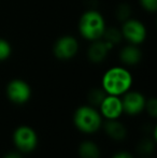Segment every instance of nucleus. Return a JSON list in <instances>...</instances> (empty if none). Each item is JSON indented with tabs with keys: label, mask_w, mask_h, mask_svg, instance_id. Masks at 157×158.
Wrapping results in <instances>:
<instances>
[{
	"label": "nucleus",
	"mask_w": 157,
	"mask_h": 158,
	"mask_svg": "<svg viewBox=\"0 0 157 158\" xmlns=\"http://www.w3.org/2000/svg\"><path fill=\"white\" fill-rule=\"evenodd\" d=\"M132 77L129 71L122 67H114L105 73L102 77V88L108 95H123L130 88Z\"/></svg>",
	"instance_id": "obj_1"
},
{
	"label": "nucleus",
	"mask_w": 157,
	"mask_h": 158,
	"mask_svg": "<svg viewBox=\"0 0 157 158\" xmlns=\"http://www.w3.org/2000/svg\"><path fill=\"white\" fill-rule=\"evenodd\" d=\"M79 29L85 39L96 41L100 39L105 32V19L97 11H87L80 19Z\"/></svg>",
	"instance_id": "obj_2"
},
{
	"label": "nucleus",
	"mask_w": 157,
	"mask_h": 158,
	"mask_svg": "<svg viewBox=\"0 0 157 158\" xmlns=\"http://www.w3.org/2000/svg\"><path fill=\"white\" fill-rule=\"evenodd\" d=\"M73 119L76 128L86 133L95 132L101 126L100 114L94 108L88 106H80L74 113Z\"/></svg>",
	"instance_id": "obj_3"
},
{
	"label": "nucleus",
	"mask_w": 157,
	"mask_h": 158,
	"mask_svg": "<svg viewBox=\"0 0 157 158\" xmlns=\"http://www.w3.org/2000/svg\"><path fill=\"white\" fill-rule=\"evenodd\" d=\"M15 146L24 153L31 152L38 144V137L34 129L28 126H21L13 135Z\"/></svg>",
	"instance_id": "obj_4"
},
{
	"label": "nucleus",
	"mask_w": 157,
	"mask_h": 158,
	"mask_svg": "<svg viewBox=\"0 0 157 158\" xmlns=\"http://www.w3.org/2000/svg\"><path fill=\"white\" fill-rule=\"evenodd\" d=\"M6 95L12 102L17 104H23L27 102L31 95L29 85L23 80H13L8 84Z\"/></svg>",
	"instance_id": "obj_5"
},
{
	"label": "nucleus",
	"mask_w": 157,
	"mask_h": 158,
	"mask_svg": "<svg viewBox=\"0 0 157 158\" xmlns=\"http://www.w3.org/2000/svg\"><path fill=\"white\" fill-rule=\"evenodd\" d=\"M78 41L71 35L59 38L54 44V54L59 59H70L78 53Z\"/></svg>",
	"instance_id": "obj_6"
},
{
	"label": "nucleus",
	"mask_w": 157,
	"mask_h": 158,
	"mask_svg": "<svg viewBox=\"0 0 157 158\" xmlns=\"http://www.w3.org/2000/svg\"><path fill=\"white\" fill-rule=\"evenodd\" d=\"M122 35L128 40L131 44H140L144 41L147 30L142 23L136 19H126L123 26Z\"/></svg>",
	"instance_id": "obj_7"
},
{
	"label": "nucleus",
	"mask_w": 157,
	"mask_h": 158,
	"mask_svg": "<svg viewBox=\"0 0 157 158\" xmlns=\"http://www.w3.org/2000/svg\"><path fill=\"white\" fill-rule=\"evenodd\" d=\"M101 113L108 119H116L123 113L122 100L118 96L108 95L100 103Z\"/></svg>",
	"instance_id": "obj_8"
},
{
	"label": "nucleus",
	"mask_w": 157,
	"mask_h": 158,
	"mask_svg": "<svg viewBox=\"0 0 157 158\" xmlns=\"http://www.w3.org/2000/svg\"><path fill=\"white\" fill-rule=\"evenodd\" d=\"M123 111L128 114H138L145 108V99L142 94L138 92H129L122 100Z\"/></svg>",
	"instance_id": "obj_9"
},
{
	"label": "nucleus",
	"mask_w": 157,
	"mask_h": 158,
	"mask_svg": "<svg viewBox=\"0 0 157 158\" xmlns=\"http://www.w3.org/2000/svg\"><path fill=\"white\" fill-rule=\"evenodd\" d=\"M113 46L108 42L103 41H96L89 46L88 48V58L93 63H101L103 59L107 57L109 52Z\"/></svg>",
	"instance_id": "obj_10"
},
{
	"label": "nucleus",
	"mask_w": 157,
	"mask_h": 158,
	"mask_svg": "<svg viewBox=\"0 0 157 158\" xmlns=\"http://www.w3.org/2000/svg\"><path fill=\"white\" fill-rule=\"evenodd\" d=\"M121 60L126 64H136L141 59V51L136 46V44L127 45L121 51Z\"/></svg>",
	"instance_id": "obj_11"
},
{
	"label": "nucleus",
	"mask_w": 157,
	"mask_h": 158,
	"mask_svg": "<svg viewBox=\"0 0 157 158\" xmlns=\"http://www.w3.org/2000/svg\"><path fill=\"white\" fill-rule=\"evenodd\" d=\"M105 129L108 135L114 140H123L126 137V133H127L126 128L124 127L123 124L119 123L116 119H108Z\"/></svg>",
	"instance_id": "obj_12"
},
{
	"label": "nucleus",
	"mask_w": 157,
	"mask_h": 158,
	"mask_svg": "<svg viewBox=\"0 0 157 158\" xmlns=\"http://www.w3.org/2000/svg\"><path fill=\"white\" fill-rule=\"evenodd\" d=\"M79 154L81 158H100L99 148L92 141H85L80 145Z\"/></svg>",
	"instance_id": "obj_13"
},
{
	"label": "nucleus",
	"mask_w": 157,
	"mask_h": 158,
	"mask_svg": "<svg viewBox=\"0 0 157 158\" xmlns=\"http://www.w3.org/2000/svg\"><path fill=\"white\" fill-rule=\"evenodd\" d=\"M102 37L105 38V42H108V43L113 46L114 44L119 43L123 35H122L118 29H115V28H108V29H105V32H103Z\"/></svg>",
	"instance_id": "obj_14"
},
{
	"label": "nucleus",
	"mask_w": 157,
	"mask_h": 158,
	"mask_svg": "<svg viewBox=\"0 0 157 158\" xmlns=\"http://www.w3.org/2000/svg\"><path fill=\"white\" fill-rule=\"evenodd\" d=\"M107 96V93L100 88H94L88 93V101L94 106H100V103L102 102V100L105 99V97Z\"/></svg>",
	"instance_id": "obj_15"
},
{
	"label": "nucleus",
	"mask_w": 157,
	"mask_h": 158,
	"mask_svg": "<svg viewBox=\"0 0 157 158\" xmlns=\"http://www.w3.org/2000/svg\"><path fill=\"white\" fill-rule=\"evenodd\" d=\"M11 45L8 41L3 39H0V61L6 59L11 55Z\"/></svg>",
	"instance_id": "obj_16"
},
{
	"label": "nucleus",
	"mask_w": 157,
	"mask_h": 158,
	"mask_svg": "<svg viewBox=\"0 0 157 158\" xmlns=\"http://www.w3.org/2000/svg\"><path fill=\"white\" fill-rule=\"evenodd\" d=\"M130 13H131V11H130L129 6L123 3V4H121L118 8V10H116V16H118V19L119 21L125 22L126 19H129Z\"/></svg>",
	"instance_id": "obj_17"
},
{
	"label": "nucleus",
	"mask_w": 157,
	"mask_h": 158,
	"mask_svg": "<svg viewBox=\"0 0 157 158\" xmlns=\"http://www.w3.org/2000/svg\"><path fill=\"white\" fill-rule=\"evenodd\" d=\"M139 151H140L142 154H149V153H152V151L154 150V144L152 141L150 140H143L139 143L138 146Z\"/></svg>",
	"instance_id": "obj_18"
},
{
	"label": "nucleus",
	"mask_w": 157,
	"mask_h": 158,
	"mask_svg": "<svg viewBox=\"0 0 157 158\" xmlns=\"http://www.w3.org/2000/svg\"><path fill=\"white\" fill-rule=\"evenodd\" d=\"M145 106H147L149 114L151 115L152 117H156V115H157V101H156V99H154V98L150 99L147 103L145 102Z\"/></svg>",
	"instance_id": "obj_19"
},
{
	"label": "nucleus",
	"mask_w": 157,
	"mask_h": 158,
	"mask_svg": "<svg viewBox=\"0 0 157 158\" xmlns=\"http://www.w3.org/2000/svg\"><path fill=\"white\" fill-rule=\"evenodd\" d=\"M142 6L147 11L155 12L157 9V0H140Z\"/></svg>",
	"instance_id": "obj_20"
},
{
	"label": "nucleus",
	"mask_w": 157,
	"mask_h": 158,
	"mask_svg": "<svg viewBox=\"0 0 157 158\" xmlns=\"http://www.w3.org/2000/svg\"><path fill=\"white\" fill-rule=\"evenodd\" d=\"M112 158H134L129 153L127 152H119L118 154H115Z\"/></svg>",
	"instance_id": "obj_21"
},
{
	"label": "nucleus",
	"mask_w": 157,
	"mask_h": 158,
	"mask_svg": "<svg viewBox=\"0 0 157 158\" xmlns=\"http://www.w3.org/2000/svg\"><path fill=\"white\" fill-rule=\"evenodd\" d=\"M4 158H22V156L17 153H9L8 155H6Z\"/></svg>",
	"instance_id": "obj_22"
}]
</instances>
